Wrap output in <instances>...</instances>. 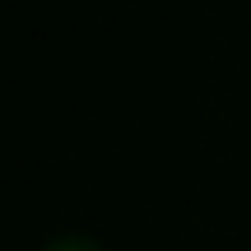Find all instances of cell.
Masks as SVG:
<instances>
[{
  "mask_svg": "<svg viewBox=\"0 0 251 251\" xmlns=\"http://www.w3.org/2000/svg\"><path fill=\"white\" fill-rule=\"evenodd\" d=\"M42 251H102L93 237H79V233H65V237H51Z\"/></svg>",
  "mask_w": 251,
  "mask_h": 251,
  "instance_id": "obj_1",
  "label": "cell"
}]
</instances>
